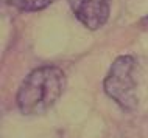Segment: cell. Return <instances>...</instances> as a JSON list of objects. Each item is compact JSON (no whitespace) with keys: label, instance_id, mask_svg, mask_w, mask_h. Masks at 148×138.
Segmentation results:
<instances>
[{"label":"cell","instance_id":"obj_3","mask_svg":"<svg viewBox=\"0 0 148 138\" xmlns=\"http://www.w3.org/2000/svg\"><path fill=\"white\" fill-rule=\"evenodd\" d=\"M73 16L87 30H100L106 25L111 13V0H69Z\"/></svg>","mask_w":148,"mask_h":138},{"label":"cell","instance_id":"obj_1","mask_svg":"<svg viewBox=\"0 0 148 138\" xmlns=\"http://www.w3.org/2000/svg\"><path fill=\"white\" fill-rule=\"evenodd\" d=\"M64 85L66 74L61 68L45 65L34 68L23 79L17 90L19 110L23 115H42L59 99Z\"/></svg>","mask_w":148,"mask_h":138},{"label":"cell","instance_id":"obj_4","mask_svg":"<svg viewBox=\"0 0 148 138\" xmlns=\"http://www.w3.org/2000/svg\"><path fill=\"white\" fill-rule=\"evenodd\" d=\"M55 0H16V6L25 13H36L50 6Z\"/></svg>","mask_w":148,"mask_h":138},{"label":"cell","instance_id":"obj_2","mask_svg":"<svg viewBox=\"0 0 148 138\" xmlns=\"http://www.w3.org/2000/svg\"><path fill=\"white\" fill-rule=\"evenodd\" d=\"M136 68L137 62L133 56H120L112 62L108 76L103 81L105 93L125 112H133L139 104Z\"/></svg>","mask_w":148,"mask_h":138},{"label":"cell","instance_id":"obj_5","mask_svg":"<svg viewBox=\"0 0 148 138\" xmlns=\"http://www.w3.org/2000/svg\"><path fill=\"white\" fill-rule=\"evenodd\" d=\"M140 28L145 30V31H148V16H145V17L140 20Z\"/></svg>","mask_w":148,"mask_h":138}]
</instances>
